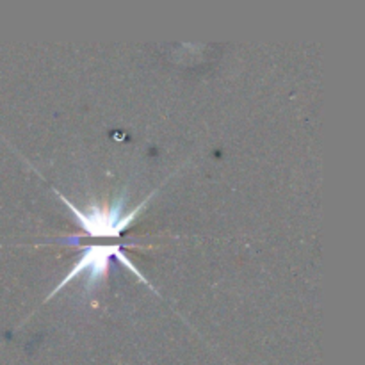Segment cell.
<instances>
[{"mask_svg":"<svg viewBox=\"0 0 365 365\" xmlns=\"http://www.w3.org/2000/svg\"><path fill=\"white\" fill-rule=\"evenodd\" d=\"M113 255L116 257V259L120 260V262L123 264L125 267H128V269H130L132 273H134L135 277L139 278V280L145 282V284H146L145 278H143L141 274H139V271L135 269L134 266H132V262L127 259V257H125V253L121 252L120 246H118V245H113V246L91 245V246H88V248H86V252L82 253V257L78 259V262L75 264L73 269H71L70 273H68L66 277L63 278V282H61V284L57 285L56 289H53L52 294H50V298H52V296H56L57 292H59L61 289L64 287V285L70 284V282L73 280V278H77L78 274H86V289H88V291H93V289L98 287L100 282L106 278L107 269H109L110 257H113ZM146 285H148V284H146Z\"/></svg>","mask_w":365,"mask_h":365,"instance_id":"1","label":"cell"},{"mask_svg":"<svg viewBox=\"0 0 365 365\" xmlns=\"http://www.w3.org/2000/svg\"><path fill=\"white\" fill-rule=\"evenodd\" d=\"M59 198L63 200L64 205L70 207V210L73 212L78 225H81L89 235H93V237H118V235H121V232H125L130 227L134 217L141 212L143 207L148 202V200H145V202L139 207H135L132 212L123 214V200H118L110 209H98V207L91 205L86 210H78L77 207L71 202H68L63 195H59Z\"/></svg>","mask_w":365,"mask_h":365,"instance_id":"2","label":"cell"}]
</instances>
